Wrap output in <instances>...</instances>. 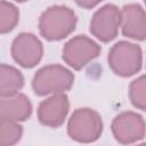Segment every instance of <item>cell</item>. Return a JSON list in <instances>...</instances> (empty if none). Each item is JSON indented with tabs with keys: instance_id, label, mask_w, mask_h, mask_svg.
<instances>
[{
	"instance_id": "1",
	"label": "cell",
	"mask_w": 146,
	"mask_h": 146,
	"mask_svg": "<svg viewBox=\"0 0 146 146\" xmlns=\"http://www.w3.org/2000/svg\"><path fill=\"white\" fill-rule=\"evenodd\" d=\"M76 15L73 9L63 5L47 8L39 18V32L48 41H59L68 36L76 26Z\"/></svg>"
},
{
	"instance_id": "2",
	"label": "cell",
	"mask_w": 146,
	"mask_h": 146,
	"mask_svg": "<svg viewBox=\"0 0 146 146\" xmlns=\"http://www.w3.org/2000/svg\"><path fill=\"white\" fill-rule=\"evenodd\" d=\"M74 83V74L59 64H49L36 71L32 79L33 91L38 96H47L67 91Z\"/></svg>"
},
{
	"instance_id": "3",
	"label": "cell",
	"mask_w": 146,
	"mask_h": 146,
	"mask_svg": "<svg viewBox=\"0 0 146 146\" xmlns=\"http://www.w3.org/2000/svg\"><path fill=\"white\" fill-rule=\"evenodd\" d=\"M103 132L100 114L88 107L76 108L68 119L67 133L78 143L96 141Z\"/></svg>"
},
{
	"instance_id": "4",
	"label": "cell",
	"mask_w": 146,
	"mask_h": 146,
	"mask_svg": "<svg viewBox=\"0 0 146 146\" xmlns=\"http://www.w3.org/2000/svg\"><path fill=\"white\" fill-rule=\"evenodd\" d=\"M107 62L108 66L116 75L122 78L131 76L141 70V48L129 41H119L110 49Z\"/></svg>"
},
{
	"instance_id": "5",
	"label": "cell",
	"mask_w": 146,
	"mask_h": 146,
	"mask_svg": "<svg viewBox=\"0 0 146 146\" xmlns=\"http://www.w3.org/2000/svg\"><path fill=\"white\" fill-rule=\"evenodd\" d=\"M100 46L87 35H75L70 39L63 48V59L73 70H81L89 62L99 56Z\"/></svg>"
},
{
	"instance_id": "6",
	"label": "cell",
	"mask_w": 146,
	"mask_h": 146,
	"mask_svg": "<svg viewBox=\"0 0 146 146\" xmlns=\"http://www.w3.org/2000/svg\"><path fill=\"white\" fill-rule=\"evenodd\" d=\"M121 25V9L107 3L95 11L90 21V33L102 42H110L116 38Z\"/></svg>"
},
{
	"instance_id": "7",
	"label": "cell",
	"mask_w": 146,
	"mask_h": 146,
	"mask_svg": "<svg viewBox=\"0 0 146 146\" xmlns=\"http://www.w3.org/2000/svg\"><path fill=\"white\" fill-rule=\"evenodd\" d=\"M113 136L120 144H132L144 139L145 121L136 112L127 111L116 115L111 124Z\"/></svg>"
},
{
	"instance_id": "8",
	"label": "cell",
	"mask_w": 146,
	"mask_h": 146,
	"mask_svg": "<svg viewBox=\"0 0 146 146\" xmlns=\"http://www.w3.org/2000/svg\"><path fill=\"white\" fill-rule=\"evenodd\" d=\"M14 60L25 68H32L42 58L43 46L36 35L29 32L19 33L13 41L10 48Z\"/></svg>"
},
{
	"instance_id": "9",
	"label": "cell",
	"mask_w": 146,
	"mask_h": 146,
	"mask_svg": "<svg viewBox=\"0 0 146 146\" xmlns=\"http://www.w3.org/2000/svg\"><path fill=\"white\" fill-rule=\"evenodd\" d=\"M68 110V97L64 92L52 94L50 97L46 98L39 104L38 119L43 125L50 128H58L64 123Z\"/></svg>"
},
{
	"instance_id": "10",
	"label": "cell",
	"mask_w": 146,
	"mask_h": 146,
	"mask_svg": "<svg viewBox=\"0 0 146 146\" xmlns=\"http://www.w3.org/2000/svg\"><path fill=\"white\" fill-rule=\"evenodd\" d=\"M122 34L132 40L143 41L146 36V14L138 3H129L121 9Z\"/></svg>"
},
{
	"instance_id": "11",
	"label": "cell",
	"mask_w": 146,
	"mask_h": 146,
	"mask_svg": "<svg viewBox=\"0 0 146 146\" xmlns=\"http://www.w3.org/2000/svg\"><path fill=\"white\" fill-rule=\"evenodd\" d=\"M32 114V104L29 97L22 92L0 96V120L22 122Z\"/></svg>"
},
{
	"instance_id": "12",
	"label": "cell",
	"mask_w": 146,
	"mask_h": 146,
	"mask_svg": "<svg viewBox=\"0 0 146 146\" xmlns=\"http://www.w3.org/2000/svg\"><path fill=\"white\" fill-rule=\"evenodd\" d=\"M24 86L22 72L7 64H0V96L19 91Z\"/></svg>"
},
{
	"instance_id": "13",
	"label": "cell",
	"mask_w": 146,
	"mask_h": 146,
	"mask_svg": "<svg viewBox=\"0 0 146 146\" xmlns=\"http://www.w3.org/2000/svg\"><path fill=\"white\" fill-rule=\"evenodd\" d=\"M19 22L18 8L9 1L0 0V34L13 31Z\"/></svg>"
},
{
	"instance_id": "14",
	"label": "cell",
	"mask_w": 146,
	"mask_h": 146,
	"mask_svg": "<svg viewBox=\"0 0 146 146\" xmlns=\"http://www.w3.org/2000/svg\"><path fill=\"white\" fill-rule=\"evenodd\" d=\"M23 135V127L18 122L0 120V146L17 144Z\"/></svg>"
},
{
	"instance_id": "15",
	"label": "cell",
	"mask_w": 146,
	"mask_h": 146,
	"mask_svg": "<svg viewBox=\"0 0 146 146\" xmlns=\"http://www.w3.org/2000/svg\"><path fill=\"white\" fill-rule=\"evenodd\" d=\"M129 98L136 108L141 111L146 110V78L144 74L130 83Z\"/></svg>"
},
{
	"instance_id": "16",
	"label": "cell",
	"mask_w": 146,
	"mask_h": 146,
	"mask_svg": "<svg viewBox=\"0 0 146 146\" xmlns=\"http://www.w3.org/2000/svg\"><path fill=\"white\" fill-rule=\"evenodd\" d=\"M75 3L81 7V8H84V9H91L94 7H96L100 1L103 0H74Z\"/></svg>"
},
{
	"instance_id": "17",
	"label": "cell",
	"mask_w": 146,
	"mask_h": 146,
	"mask_svg": "<svg viewBox=\"0 0 146 146\" xmlns=\"http://www.w3.org/2000/svg\"><path fill=\"white\" fill-rule=\"evenodd\" d=\"M15 1H17V2H25V1H27V0H15Z\"/></svg>"
}]
</instances>
